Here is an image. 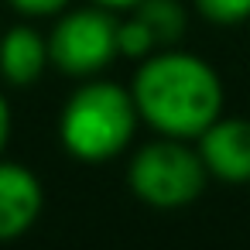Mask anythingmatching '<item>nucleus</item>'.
<instances>
[{"instance_id":"20e7f679","label":"nucleus","mask_w":250,"mask_h":250,"mask_svg":"<svg viewBox=\"0 0 250 250\" xmlns=\"http://www.w3.org/2000/svg\"><path fill=\"white\" fill-rule=\"evenodd\" d=\"M117 18L106 7H79L69 11L55 21L48 35V59L65 72V76H96L106 69L120 48H117Z\"/></svg>"},{"instance_id":"f257e3e1","label":"nucleus","mask_w":250,"mask_h":250,"mask_svg":"<svg viewBox=\"0 0 250 250\" xmlns=\"http://www.w3.org/2000/svg\"><path fill=\"white\" fill-rule=\"evenodd\" d=\"M137 117L165 137H199L223 113V83L216 69L188 52H154L130 86Z\"/></svg>"},{"instance_id":"39448f33","label":"nucleus","mask_w":250,"mask_h":250,"mask_svg":"<svg viewBox=\"0 0 250 250\" xmlns=\"http://www.w3.org/2000/svg\"><path fill=\"white\" fill-rule=\"evenodd\" d=\"M199 158L206 171L229 185L250 182V120L219 117L199 134Z\"/></svg>"},{"instance_id":"9b49d317","label":"nucleus","mask_w":250,"mask_h":250,"mask_svg":"<svg viewBox=\"0 0 250 250\" xmlns=\"http://www.w3.org/2000/svg\"><path fill=\"white\" fill-rule=\"evenodd\" d=\"M7 137H11V106H7L4 96H0V151H4Z\"/></svg>"},{"instance_id":"9d476101","label":"nucleus","mask_w":250,"mask_h":250,"mask_svg":"<svg viewBox=\"0 0 250 250\" xmlns=\"http://www.w3.org/2000/svg\"><path fill=\"white\" fill-rule=\"evenodd\" d=\"M7 4L24 18H52L69 7V0H7Z\"/></svg>"},{"instance_id":"0eeeda50","label":"nucleus","mask_w":250,"mask_h":250,"mask_svg":"<svg viewBox=\"0 0 250 250\" xmlns=\"http://www.w3.org/2000/svg\"><path fill=\"white\" fill-rule=\"evenodd\" d=\"M48 62V42L28 24H18L0 38V72L11 86H31Z\"/></svg>"},{"instance_id":"423d86ee","label":"nucleus","mask_w":250,"mask_h":250,"mask_svg":"<svg viewBox=\"0 0 250 250\" xmlns=\"http://www.w3.org/2000/svg\"><path fill=\"white\" fill-rule=\"evenodd\" d=\"M42 182L31 168L0 161V240H18L42 212Z\"/></svg>"},{"instance_id":"6e6552de","label":"nucleus","mask_w":250,"mask_h":250,"mask_svg":"<svg viewBox=\"0 0 250 250\" xmlns=\"http://www.w3.org/2000/svg\"><path fill=\"white\" fill-rule=\"evenodd\" d=\"M134 18L147 28L158 48H168L185 31V7L178 0H141L134 7Z\"/></svg>"},{"instance_id":"7ed1b4c3","label":"nucleus","mask_w":250,"mask_h":250,"mask_svg":"<svg viewBox=\"0 0 250 250\" xmlns=\"http://www.w3.org/2000/svg\"><path fill=\"white\" fill-rule=\"evenodd\" d=\"M130 188L151 209H182L195 202L206 188V165L199 151H192L178 137L144 144L130 161Z\"/></svg>"},{"instance_id":"f03ea898","label":"nucleus","mask_w":250,"mask_h":250,"mask_svg":"<svg viewBox=\"0 0 250 250\" xmlns=\"http://www.w3.org/2000/svg\"><path fill=\"white\" fill-rule=\"evenodd\" d=\"M137 130L134 96L117 83H89L62 110L59 137L65 151L79 161H110L117 158Z\"/></svg>"},{"instance_id":"1a4fd4ad","label":"nucleus","mask_w":250,"mask_h":250,"mask_svg":"<svg viewBox=\"0 0 250 250\" xmlns=\"http://www.w3.org/2000/svg\"><path fill=\"white\" fill-rule=\"evenodd\" d=\"M195 11L212 24H243L250 21V0H195Z\"/></svg>"},{"instance_id":"f8f14e48","label":"nucleus","mask_w":250,"mask_h":250,"mask_svg":"<svg viewBox=\"0 0 250 250\" xmlns=\"http://www.w3.org/2000/svg\"><path fill=\"white\" fill-rule=\"evenodd\" d=\"M96 7H106V11H134L141 0H93Z\"/></svg>"}]
</instances>
